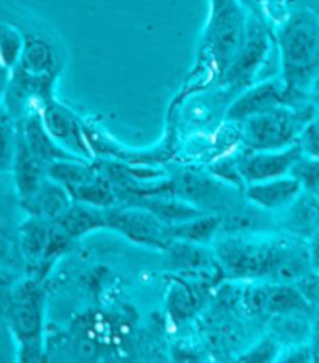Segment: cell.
<instances>
[{
	"mask_svg": "<svg viewBox=\"0 0 319 363\" xmlns=\"http://www.w3.org/2000/svg\"><path fill=\"white\" fill-rule=\"evenodd\" d=\"M220 267L234 279L293 282L307 274L310 255L296 240L259 234L225 235L217 245Z\"/></svg>",
	"mask_w": 319,
	"mask_h": 363,
	"instance_id": "cell-1",
	"label": "cell"
},
{
	"mask_svg": "<svg viewBox=\"0 0 319 363\" xmlns=\"http://www.w3.org/2000/svg\"><path fill=\"white\" fill-rule=\"evenodd\" d=\"M281 80L290 106H298L307 94L319 88V18L298 11L277 31Z\"/></svg>",
	"mask_w": 319,
	"mask_h": 363,
	"instance_id": "cell-2",
	"label": "cell"
},
{
	"mask_svg": "<svg viewBox=\"0 0 319 363\" xmlns=\"http://www.w3.org/2000/svg\"><path fill=\"white\" fill-rule=\"evenodd\" d=\"M45 311L47 290L43 279L35 276L21 278L2 317L16 342L18 362L47 360Z\"/></svg>",
	"mask_w": 319,
	"mask_h": 363,
	"instance_id": "cell-3",
	"label": "cell"
},
{
	"mask_svg": "<svg viewBox=\"0 0 319 363\" xmlns=\"http://www.w3.org/2000/svg\"><path fill=\"white\" fill-rule=\"evenodd\" d=\"M312 121L307 106H277L242 122V139L248 152L282 150L298 144ZM246 152V153H248Z\"/></svg>",
	"mask_w": 319,
	"mask_h": 363,
	"instance_id": "cell-4",
	"label": "cell"
},
{
	"mask_svg": "<svg viewBox=\"0 0 319 363\" xmlns=\"http://www.w3.org/2000/svg\"><path fill=\"white\" fill-rule=\"evenodd\" d=\"M70 243L72 239L62 233L57 223L33 216L23 220L18 231L22 264L30 270V276L39 279L44 278Z\"/></svg>",
	"mask_w": 319,
	"mask_h": 363,
	"instance_id": "cell-5",
	"label": "cell"
},
{
	"mask_svg": "<svg viewBox=\"0 0 319 363\" xmlns=\"http://www.w3.org/2000/svg\"><path fill=\"white\" fill-rule=\"evenodd\" d=\"M271 49L269 31L255 16L246 19L245 36L240 49L226 69L221 82L230 88H248L260 72Z\"/></svg>",
	"mask_w": 319,
	"mask_h": 363,
	"instance_id": "cell-6",
	"label": "cell"
},
{
	"mask_svg": "<svg viewBox=\"0 0 319 363\" xmlns=\"http://www.w3.org/2000/svg\"><path fill=\"white\" fill-rule=\"evenodd\" d=\"M106 228L123 234L134 243L159 250H167L172 245L169 226L140 206L106 208Z\"/></svg>",
	"mask_w": 319,
	"mask_h": 363,
	"instance_id": "cell-7",
	"label": "cell"
},
{
	"mask_svg": "<svg viewBox=\"0 0 319 363\" xmlns=\"http://www.w3.org/2000/svg\"><path fill=\"white\" fill-rule=\"evenodd\" d=\"M174 192L181 200L194 204L199 211L211 214L213 211L226 212L237 206L235 189L220 178L211 179L199 173H182L174 181Z\"/></svg>",
	"mask_w": 319,
	"mask_h": 363,
	"instance_id": "cell-8",
	"label": "cell"
},
{
	"mask_svg": "<svg viewBox=\"0 0 319 363\" xmlns=\"http://www.w3.org/2000/svg\"><path fill=\"white\" fill-rule=\"evenodd\" d=\"M39 114L45 130L58 145L84 161L92 157V148L84 125L67 106L50 99L43 105Z\"/></svg>",
	"mask_w": 319,
	"mask_h": 363,
	"instance_id": "cell-9",
	"label": "cell"
},
{
	"mask_svg": "<svg viewBox=\"0 0 319 363\" xmlns=\"http://www.w3.org/2000/svg\"><path fill=\"white\" fill-rule=\"evenodd\" d=\"M302 156V145L294 144L282 150L248 152L235 160V167L242 183L246 186L257 181L290 175L294 162Z\"/></svg>",
	"mask_w": 319,
	"mask_h": 363,
	"instance_id": "cell-10",
	"label": "cell"
},
{
	"mask_svg": "<svg viewBox=\"0 0 319 363\" xmlns=\"http://www.w3.org/2000/svg\"><path fill=\"white\" fill-rule=\"evenodd\" d=\"M289 105L282 80H267L242 92L226 111V121L242 123L252 116L267 113L277 106Z\"/></svg>",
	"mask_w": 319,
	"mask_h": 363,
	"instance_id": "cell-11",
	"label": "cell"
},
{
	"mask_svg": "<svg viewBox=\"0 0 319 363\" xmlns=\"http://www.w3.org/2000/svg\"><path fill=\"white\" fill-rule=\"evenodd\" d=\"M301 192L302 186L291 175L257 181V183H250L245 186V196L248 203L262 211L269 212V214L289 208L301 195Z\"/></svg>",
	"mask_w": 319,
	"mask_h": 363,
	"instance_id": "cell-12",
	"label": "cell"
},
{
	"mask_svg": "<svg viewBox=\"0 0 319 363\" xmlns=\"http://www.w3.org/2000/svg\"><path fill=\"white\" fill-rule=\"evenodd\" d=\"M23 47L19 65L16 66L23 72L39 78L57 80L61 70L60 53L49 38L41 33H23Z\"/></svg>",
	"mask_w": 319,
	"mask_h": 363,
	"instance_id": "cell-13",
	"label": "cell"
},
{
	"mask_svg": "<svg viewBox=\"0 0 319 363\" xmlns=\"http://www.w3.org/2000/svg\"><path fill=\"white\" fill-rule=\"evenodd\" d=\"M16 125H18L21 138L26 142L30 152L44 165H49L61 160H82V157H77L75 155L69 153L67 150H64L61 145L57 144V140L45 130L39 113L27 114L22 119L16 121Z\"/></svg>",
	"mask_w": 319,
	"mask_h": 363,
	"instance_id": "cell-14",
	"label": "cell"
},
{
	"mask_svg": "<svg viewBox=\"0 0 319 363\" xmlns=\"http://www.w3.org/2000/svg\"><path fill=\"white\" fill-rule=\"evenodd\" d=\"M72 201L74 200L66 189L47 175L36 191L27 200L21 201V206L28 216L53 222L70 206Z\"/></svg>",
	"mask_w": 319,
	"mask_h": 363,
	"instance_id": "cell-15",
	"label": "cell"
},
{
	"mask_svg": "<svg viewBox=\"0 0 319 363\" xmlns=\"http://www.w3.org/2000/svg\"><path fill=\"white\" fill-rule=\"evenodd\" d=\"M269 212L262 211L254 204L234 206L220 216V234L223 235H250L271 231L274 226Z\"/></svg>",
	"mask_w": 319,
	"mask_h": 363,
	"instance_id": "cell-16",
	"label": "cell"
},
{
	"mask_svg": "<svg viewBox=\"0 0 319 363\" xmlns=\"http://www.w3.org/2000/svg\"><path fill=\"white\" fill-rule=\"evenodd\" d=\"M18 126V125H16ZM11 172L14 175L16 191H18L19 200L23 201L33 194L39 184L47 178V165H44L38 157L30 152L26 142L22 140L18 131V145H16V155L13 161Z\"/></svg>",
	"mask_w": 319,
	"mask_h": 363,
	"instance_id": "cell-17",
	"label": "cell"
},
{
	"mask_svg": "<svg viewBox=\"0 0 319 363\" xmlns=\"http://www.w3.org/2000/svg\"><path fill=\"white\" fill-rule=\"evenodd\" d=\"M53 222L72 240L106 228L105 209L82 201H72L70 206Z\"/></svg>",
	"mask_w": 319,
	"mask_h": 363,
	"instance_id": "cell-18",
	"label": "cell"
},
{
	"mask_svg": "<svg viewBox=\"0 0 319 363\" xmlns=\"http://www.w3.org/2000/svg\"><path fill=\"white\" fill-rule=\"evenodd\" d=\"M172 240L189 242L195 245L209 243L215 235L220 234V216L203 214L187 222L169 226Z\"/></svg>",
	"mask_w": 319,
	"mask_h": 363,
	"instance_id": "cell-19",
	"label": "cell"
},
{
	"mask_svg": "<svg viewBox=\"0 0 319 363\" xmlns=\"http://www.w3.org/2000/svg\"><path fill=\"white\" fill-rule=\"evenodd\" d=\"M23 47L22 31L8 22H0V65L8 72L19 65Z\"/></svg>",
	"mask_w": 319,
	"mask_h": 363,
	"instance_id": "cell-20",
	"label": "cell"
},
{
	"mask_svg": "<svg viewBox=\"0 0 319 363\" xmlns=\"http://www.w3.org/2000/svg\"><path fill=\"white\" fill-rule=\"evenodd\" d=\"M16 145H18V126L6 111L0 114V172H11Z\"/></svg>",
	"mask_w": 319,
	"mask_h": 363,
	"instance_id": "cell-21",
	"label": "cell"
},
{
	"mask_svg": "<svg viewBox=\"0 0 319 363\" xmlns=\"http://www.w3.org/2000/svg\"><path fill=\"white\" fill-rule=\"evenodd\" d=\"M289 209L291 212L289 214V222L293 233H302L313 228L319 218V208L318 204L312 200H306L299 203V196L294 200Z\"/></svg>",
	"mask_w": 319,
	"mask_h": 363,
	"instance_id": "cell-22",
	"label": "cell"
},
{
	"mask_svg": "<svg viewBox=\"0 0 319 363\" xmlns=\"http://www.w3.org/2000/svg\"><path fill=\"white\" fill-rule=\"evenodd\" d=\"M290 175L299 181L302 189H307V191L313 194H319V156H301L294 162Z\"/></svg>",
	"mask_w": 319,
	"mask_h": 363,
	"instance_id": "cell-23",
	"label": "cell"
},
{
	"mask_svg": "<svg viewBox=\"0 0 319 363\" xmlns=\"http://www.w3.org/2000/svg\"><path fill=\"white\" fill-rule=\"evenodd\" d=\"M281 356V343H279L273 335L262 338L260 342L246 351L243 356L238 357V362H251V363H263V362H274Z\"/></svg>",
	"mask_w": 319,
	"mask_h": 363,
	"instance_id": "cell-24",
	"label": "cell"
},
{
	"mask_svg": "<svg viewBox=\"0 0 319 363\" xmlns=\"http://www.w3.org/2000/svg\"><path fill=\"white\" fill-rule=\"evenodd\" d=\"M21 279V276L13 268L0 267V318L4 317L8 304L13 295L16 284Z\"/></svg>",
	"mask_w": 319,
	"mask_h": 363,
	"instance_id": "cell-25",
	"label": "cell"
},
{
	"mask_svg": "<svg viewBox=\"0 0 319 363\" xmlns=\"http://www.w3.org/2000/svg\"><path fill=\"white\" fill-rule=\"evenodd\" d=\"M2 362H18V348L10 329L5 325L4 318H0V363Z\"/></svg>",
	"mask_w": 319,
	"mask_h": 363,
	"instance_id": "cell-26",
	"label": "cell"
},
{
	"mask_svg": "<svg viewBox=\"0 0 319 363\" xmlns=\"http://www.w3.org/2000/svg\"><path fill=\"white\" fill-rule=\"evenodd\" d=\"M5 111H6V109L4 108V105H2V104H0V114H4Z\"/></svg>",
	"mask_w": 319,
	"mask_h": 363,
	"instance_id": "cell-27",
	"label": "cell"
},
{
	"mask_svg": "<svg viewBox=\"0 0 319 363\" xmlns=\"http://www.w3.org/2000/svg\"><path fill=\"white\" fill-rule=\"evenodd\" d=\"M315 125H316V126H318V128H319V123H315Z\"/></svg>",
	"mask_w": 319,
	"mask_h": 363,
	"instance_id": "cell-28",
	"label": "cell"
}]
</instances>
